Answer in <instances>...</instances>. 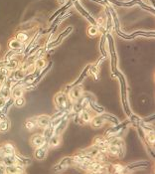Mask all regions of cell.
Returning a JSON list of instances; mask_svg holds the SVG:
<instances>
[{
    "mask_svg": "<svg viewBox=\"0 0 155 174\" xmlns=\"http://www.w3.org/2000/svg\"><path fill=\"white\" fill-rule=\"evenodd\" d=\"M26 76H27V74H26L25 69H20V70H18V71L15 72L14 79L15 80H22V79H24Z\"/></svg>",
    "mask_w": 155,
    "mask_h": 174,
    "instance_id": "obj_31",
    "label": "cell"
},
{
    "mask_svg": "<svg viewBox=\"0 0 155 174\" xmlns=\"http://www.w3.org/2000/svg\"><path fill=\"white\" fill-rule=\"evenodd\" d=\"M5 67H6V69H8V70H15L18 67V62L16 61V60H10V61H8L6 63Z\"/></svg>",
    "mask_w": 155,
    "mask_h": 174,
    "instance_id": "obj_33",
    "label": "cell"
},
{
    "mask_svg": "<svg viewBox=\"0 0 155 174\" xmlns=\"http://www.w3.org/2000/svg\"><path fill=\"white\" fill-rule=\"evenodd\" d=\"M47 152H48V143L46 142L43 146L36 148V151H35L36 159H38V160L45 159V157L47 156Z\"/></svg>",
    "mask_w": 155,
    "mask_h": 174,
    "instance_id": "obj_14",
    "label": "cell"
},
{
    "mask_svg": "<svg viewBox=\"0 0 155 174\" xmlns=\"http://www.w3.org/2000/svg\"><path fill=\"white\" fill-rule=\"evenodd\" d=\"M5 167L3 164H0V174H5Z\"/></svg>",
    "mask_w": 155,
    "mask_h": 174,
    "instance_id": "obj_41",
    "label": "cell"
},
{
    "mask_svg": "<svg viewBox=\"0 0 155 174\" xmlns=\"http://www.w3.org/2000/svg\"><path fill=\"white\" fill-rule=\"evenodd\" d=\"M34 66H35V68H36L37 70H42V69L45 68V66H46V61L43 59V58H38V59H36Z\"/></svg>",
    "mask_w": 155,
    "mask_h": 174,
    "instance_id": "obj_29",
    "label": "cell"
},
{
    "mask_svg": "<svg viewBox=\"0 0 155 174\" xmlns=\"http://www.w3.org/2000/svg\"><path fill=\"white\" fill-rule=\"evenodd\" d=\"M55 104H56V108L59 110H69L71 111V102L70 99H68L67 95L65 94L64 92L62 93H58V94L55 96L54 99Z\"/></svg>",
    "mask_w": 155,
    "mask_h": 174,
    "instance_id": "obj_1",
    "label": "cell"
},
{
    "mask_svg": "<svg viewBox=\"0 0 155 174\" xmlns=\"http://www.w3.org/2000/svg\"><path fill=\"white\" fill-rule=\"evenodd\" d=\"M0 113H1V110H0Z\"/></svg>",
    "mask_w": 155,
    "mask_h": 174,
    "instance_id": "obj_46",
    "label": "cell"
},
{
    "mask_svg": "<svg viewBox=\"0 0 155 174\" xmlns=\"http://www.w3.org/2000/svg\"><path fill=\"white\" fill-rule=\"evenodd\" d=\"M14 104H15L17 106H22L23 104H25V99H23L22 97H18V99H15Z\"/></svg>",
    "mask_w": 155,
    "mask_h": 174,
    "instance_id": "obj_37",
    "label": "cell"
},
{
    "mask_svg": "<svg viewBox=\"0 0 155 174\" xmlns=\"http://www.w3.org/2000/svg\"><path fill=\"white\" fill-rule=\"evenodd\" d=\"M11 95H12V97L14 99H18V97H21L23 96V89H22L21 86H17V87H15L14 89L12 90Z\"/></svg>",
    "mask_w": 155,
    "mask_h": 174,
    "instance_id": "obj_25",
    "label": "cell"
},
{
    "mask_svg": "<svg viewBox=\"0 0 155 174\" xmlns=\"http://www.w3.org/2000/svg\"><path fill=\"white\" fill-rule=\"evenodd\" d=\"M25 126H26V128L29 129V130H31V129L35 128V127L37 126L36 119H35V118H31V119L27 120L26 124H25Z\"/></svg>",
    "mask_w": 155,
    "mask_h": 174,
    "instance_id": "obj_32",
    "label": "cell"
},
{
    "mask_svg": "<svg viewBox=\"0 0 155 174\" xmlns=\"http://www.w3.org/2000/svg\"><path fill=\"white\" fill-rule=\"evenodd\" d=\"M94 159L98 162H101V163H106L107 160H108V154L106 153V151L99 150L98 154L94 157Z\"/></svg>",
    "mask_w": 155,
    "mask_h": 174,
    "instance_id": "obj_21",
    "label": "cell"
},
{
    "mask_svg": "<svg viewBox=\"0 0 155 174\" xmlns=\"http://www.w3.org/2000/svg\"><path fill=\"white\" fill-rule=\"evenodd\" d=\"M94 2H98V3L101 4V5H106V1L105 0H92Z\"/></svg>",
    "mask_w": 155,
    "mask_h": 174,
    "instance_id": "obj_42",
    "label": "cell"
},
{
    "mask_svg": "<svg viewBox=\"0 0 155 174\" xmlns=\"http://www.w3.org/2000/svg\"><path fill=\"white\" fill-rule=\"evenodd\" d=\"M45 130H44V133H43V135H44V137L46 138V140H49L50 139V137L52 135H54V128L53 127H51L50 125L48 127H46V128H44Z\"/></svg>",
    "mask_w": 155,
    "mask_h": 174,
    "instance_id": "obj_28",
    "label": "cell"
},
{
    "mask_svg": "<svg viewBox=\"0 0 155 174\" xmlns=\"http://www.w3.org/2000/svg\"><path fill=\"white\" fill-rule=\"evenodd\" d=\"M9 128V122L7 119L0 120V131H6Z\"/></svg>",
    "mask_w": 155,
    "mask_h": 174,
    "instance_id": "obj_34",
    "label": "cell"
},
{
    "mask_svg": "<svg viewBox=\"0 0 155 174\" xmlns=\"http://www.w3.org/2000/svg\"><path fill=\"white\" fill-rule=\"evenodd\" d=\"M6 104V99L0 96V108H3Z\"/></svg>",
    "mask_w": 155,
    "mask_h": 174,
    "instance_id": "obj_39",
    "label": "cell"
},
{
    "mask_svg": "<svg viewBox=\"0 0 155 174\" xmlns=\"http://www.w3.org/2000/svg\"><path fill=\"white\" fill-rule=\"evenodd\" d=\"M115 31H116V33L118 36L122 37L123 39H133L135 38L136 36H147V37H152L154 36V31L153 32H143V31H137V32H134L133 34L131 35H126L124 33H122V32L119 31V28H117V29H115Z\"/></svg>",
    "mask_w": 155,
    "mask_h": 174,
    "instance_id": "obj_7",
    "label": "cell"
},
{
    "mask_svg": "<svg viewBox=\"0 0 155 174\" xmlns=\"http://www.w3.org/2000/svg\"><path fill=\"white\" fill-rule=\"evenodd\" d=\"M60 3H64V0H59Z\"/></svg>",
    "mask_w": 155,
    "mask_h": 174,
    "instance_id": "obj_44",
    "label": "cell"
},
{
    "mask_svg": "<svg viewBox=\"0 0 155 174\" xmlns=\"http://www.w3.org/2000/svg\"><path fill=\"white\" fill-rule=\"evenodd\" d=\"M36 122H37V126L41 127V128H46L50 125V117L48 115H40V117H36Z\"/></svg>",
    "mask_w": 155,
    "mask_h": 174,
    "instance_id": "obj_16",
    "label": "cell"
},
{
    "mask_svg": "<svg viewBox=\"0 0 155 174\" xmlns=\"http://www.w3.org/2000/svg\"><path fill=\"white\" fill-rule=\"evenodd\" d=\"M101 60H99L98 64H96V65H94V66L90 67L91 74L94 77V79H96V80H98L99 75V63H101Z\"/></svg>",
    "mask_w": 155,
    "mask_h": 174,
    "instance_id": "obj_24",
    "label": "cell"
},
{
    "mask_svg": "<svg viewBox=\"0 0 155 174\" xmlns=\"http://www.w3.org/2000/svg\"><path fill=\"white\" fill-rule=\"evenodd\" d=\"M79 117V124H87V122H91V120L92 119L94 115L90 110H87V108L83 110L81 113H77Z\"/></svg>",
    "mask_w": 155,
    "mask_h": 174,
    "instance_id": "obj_8",
    "label": "cell"
},
{
    "mask_svg": "<svg viewBox=\"0 0 155 174\" xmlns=\"http://www.w3.org/2000/svg\"><path fill=\"white\" fill-rule=\"evenodd\" d=\"M101 117L105 118V122H112V124H119L116 117H114L113 115H108V113H103V115H101Z\"/></svg>",
    "mask_w": 155,
    "mask_h": 174,
    "instance_id": "obj_30",
    "label": "cell"
},
{
    "mask_svg": "<svg viewBox=\"0 0 155 174\" xmlns=\"http://www.w3.org/2000/svg\"><path fill=\"white\" fill-rule=\"evenodd\" d=\"M105 124V119L101 115H99V117H94L91 120V125L94 128H99Z\"/></svg>",
    "mask_w": 155,
    "mask_h": 174,
    "instance_id": "obj_20",
    "label": "cell"
},
{
    "mask_svg": "<svg viewBox=\"0 0 155 174\" xmlns=\"http://www.w3.org/2000/svg\"><path fill=\"white\" fill-rule=\"evenodd\" d=\"M61 142H62L61 135H56V134L51 136L49 140L47 141L48 146H50V147H52V148L58 147V146L61 144Z\"/></svg>",
    "mask_w": 155,
    "mask_h": 174,
    "instance_id": "obj_19",
    "label": "cell"
},
{
    "mask_svg": "<svg viewBox=\"0 0 155 174\" xmlns=\"http://www.w3.org/2000/svg\"><path fill=\"white\" fill-rule=\"evenodd\" d=\"M98 33H99V27L92 25L91 27L87 28V34L90 36H96V35H98Z\"/></svg>",
    "mask_w": 155,
    "mask_h": 174,
    "instance_id": "obj_35",
    "label": "cell"
},
{
    "mask_svg": "<svg viewBox=\"0 0 155 174\" xmlns=\"http://www.w3.org/2000/svg\"><path fill=\"white\" fill-rule=\"evenodd\" d=\"M20 174H24V173H23V172H22V173H20Z\"/></svg>",
    "mask_w": 155,
    "mask_h": 174,
    "instance_id": "obj_45",
    "label": "cell"
},
{
    "mask_svg": "<svg viewBox=\"0 0 155 174\" xmlns=\"http://www.w3.org/2000/svg\"><path fill=\"white\" fill-rule=\"evenodd\" d=\"M6 78H7V76L4 75V74H2L1 72H0V85L5 82V81H6Z\"/></svg>",
    "mask_w": 155,
    "mask_h": 174,
    "instance_id": "obj_40",
    "label": "cell"
},
{
    "mask_svg": "<svg viewBox=\"0 0 155 174\" xmlns=\"http://www.w3.org/2000/svg\"><path fill=\"white\" fill-rule=\"evenodd\" d=\"M73 165V160H72V156H68V157H65L57 164V165L54 166V171L55 172H59V171H62L64 169H66L68 166Z\"/></svg>",
    "mask_w": 155,
    "mask_h": 174,
    "instance_id": "obj_9",
    "label": "cell"
},
{
    "mask_svg": "<svg viewBox=\"0 0 155 174\" xmlns=\"http://www.w3.org/2000/svg\"><path fill=\"white\" fill-rule=\"evenodd\" d=\"M51 67H52V62H50L49 64H48V66L46 67V68H44V70L42 72H41L40 74H39L38 76H37V78H35V81H33V82H32V84H33L34 86H36V84L39 82V81L41 80V79L43 78V76L44 75H46V74L48 73V71H49V70L51 69Z\"/></svg>",
    "mask_w": 155,
    "mask_h": 174,
    "instance_id": "obj_22",
    "label": "cell"
},
{
    "mask_svg": "<svg viewBox=\"0 0 155 174\" xmlns=\"http://www.w3.org/2000/svg\"><path fill=\"white\" fill-rule=\"evenodd\" d=\"M108 144H110V142H108L107 137L103 135L96 136L94 138V141H92V145L96 146L99 150H103V151H106V148H107Z\"/></svg>",
    "mask_w": 155,
    "mask_h": 174,
    "instance_id": "obj_6",
    "label": "cell"
},
{
    "mask_svg": "<svg viewBox=\"0 0 155 174\" xmlns=\"http://www.w3.org/2000/svg\"><path fill=\"white\" fill-rule=\"evenodd\" d=\"M99 149L96 146H94V145H92L91 147H87V148H85V149H83V150H81V153L82 154H84V155H87V156H89V157H92V158H94V156H96V154L99 153Z\"/></svg>",
    "mask_w": 155,
    "mask_h": 174,
    "instance_id": "obj_17",
    "label": "cell"
},
{
    "mask_svg": "<svg viewBox=\"0 0 155 174\" xmlns=\"http://www.w3.org/2000/svg\"><path fill=\"white\" fill-rule=\"evenodd\" d=\"M116 78L119 79L120 81V85H121V97H122V104H123L124 106V110H125L126 115H130L131 113L128 108V104H127V99H126V85H125V80H124V77L121 75L120 73L116 74Z\"/></svg>",
    "mask_w": 155,
    "mask_h": 174,
    "instance_id": "obj_3",
    "label": "cell"
},
{
    "mask_svg": "<svg viewBox=\"0 0 155 174\" xmlns=\"http://www.w3.org/2000/svg\"><path fill=\"white\" fill-rule=\"evenodd\" d=\"M129 124V122H124L122 124H115V126L110 127L106 130L105 136V137H112V136H119V133L126 127V125Z\"/></svg>",
    "mask_w": 155,
    "mask_h": 174,
    "instance_id": "obj_4",
    "label": "cell"
},
{
    "mask_svg": "<svg viewBox=\"0 0 155 174\" xmlns=\"http://www.w3.org/2000/svg\"><path fill=\"white\" fill-rule=\"evenodd\" d=\"M149 166V162L147 161H138V162H133L131 164H128L126 167V169L131 173V171L134 170V169H137V168H143V167H147Z\"/></svg>",
    "mask_w": 155,
    "mask_h": 174,
    "instance_id": "obj_18",
    "label": "cell"
},
{
    "mask_svg": "<svg viewBox=\"0 0 155 174\" xmlns=\"http://www.w3.org/2000/svg\"><path fill=\"white\" fill-rule=\"evenodd\" d=\"M15 148L11 143H5L0 147V157L6 156V155H14Z\"/></svg>",
    "mask_w": 155,
    "mask_h": 174,
    "instance_id": "obj_13",
    "label": "cell"
},
{
    "mask_svg": "<svg viewBox=\"0 0 155 174\" xmlns=\"http://www.w3.org/2000/svg\"><path fill=\"white\" fill-rule=\"evenodd\" d=\"M87 174H101V173H99V172H94V171H87Z\"/></svg>",
    "mask_w": 155,
    "mask_h": 174,
    "instance_id": "obj_43",
    "label": "cell"
},
{
    "mask_svg": "<svg viewBox=\"0 0 155 174\" xmlns=\"http://www.w3.org/2000/svg\"><path fill=\"white\" fill-rule=\"evenodd\" d=\"M72 30H73V27H68V28H67V29L65 30V31H63L61 34L59 35V36H58V38L56 39V40L53 41V42H51V43L49 44V45L47 46V49H52V48L56 47L57 45H59V44L61 43V41L63 40V39L67 36V35H68L69 33H70V32L72 31Z\"/></svg>",
    "mask_w": 155,
    "mask_h": 174,
    "instance_id": "obj_11",
    "label": "cell"
},
{
    "mask_svg": "<svg viewBox=\"0 0 155 174\" xmlns=\"http://www.w3.org/2000/svg\"><path fill=\"white\" fill-rule=\"evenodd\" d=\"M69 97L68 99H70V102H74L75 103L78 99H80L81 97L84 95V90H83L82 86H75L72 89H70V90L68 92Z\"/></svg>",
    "mask_w": 155,
    "mask_h": 174,
    "instance_id": "obj_5",
    "label": "cell"
},
{
    "mask_svg": "<svg viewBox=\"0 0 155 174\" xmlns=\"http://www.w3.org/2000/svg\"><path fill=\"white\" fill-rule=\"evenodd\" d=\"M15 158H16V162L17 164H20V165H25V164H29L31 162V159L29 158H24V157L20 156V155L15 154Z\"/></svg>",
    "mask_w": 155,
    "mask_h": 174,
    "instance_id": "obj_27",
    "label": "cell"
},
{
    "mask_svg": "<svg viewBox=\"0 0 155 174\" xmlns=\"http://www.w3.org/2000/svg\"><path fill=\"white\" fill-rule=\"evenodd\" d=\"M105 1L110 2V3L114 4V5H117V6H124V7H130V6L135 5V4H138V5H140L143 9H145V10H148V11H150V12L154 13V8L147 6L146 4L143 3V2L141 1V0H132V1H130V2H119V1H116V0H105Z\"/></svg>",
    "mask_w": 155,
    "mask_h": 174,
    "instance_id": "obj_2",
    "label": "cell"
},
{
    "mask_svg": "<svg viewBox=\"0 0 155 174\" xmlns=\"http://www.w3.org/2000/svg\"><path fill=\"white\" fill-rule=\"evenodd\" d=\"M9 48L12 49V50H20L22 48V43L18 41L17 39L11 40L9 42Z\"/></svg>",
    "mask_w": 155,
    "mask_h": 174,
    "instance_id": "obj_26",
    "label": "cell"
},
{
    "mask_svg": "<svg viewBox=\"0 0 155 174\" xmlns=\"http://www.w3.org/2000/svg\"><path fill=\"white\" fill-rule=\"evenodd\" d=\"M89 106H91L92 110L94 111H96V113H105V108H103V106H98V104H96V102H94V99H91V102H90V104H89Z\"/></svg>",
    "mask_w": 155,
    "mask_h": 174,
    "instance_id": "obj_23",
    "label": "cell"
},
{
    "mask_svg": "<svg viewBox=\"0 0 155 174\" xmlns=\"http://www.w3.org/2000/svg\"><path fill=\"white\" fill-rule=\"evenodd\" d=\"M23 171H24L23 166L17 163L5 167V174H20L22 173Z\"/></svg>",
    "mask_w": 155,
    "mask_h": 174,
    "instance_id": "obj_15",
    "label": "cell"
},
{
    "mask_svg": "<svg viewBox=\"0 0 155 174\" xmlns=\"http://www.w3.org/2000/svg\"><path fill=\"white\" fill-rule=\"evenodd\" d=\"M152 122H154V115H150L149 117L144 118V119H141V122H143V124H151Z\"/></svg>",
    "mask_w": 155,
    "mask_h": 174,
    "instance_id": "obj_38",
    "label": "cell"
},
{
    "mask_svg": "<svg viewBox=\"0 0 155 174\" xmlns=\"http://www.w3.org/2000/svg\"><path fill=\"white\" fill-rule=\"evenodd\" d=\"M46 142H47V140H46V138L44 137V135H42V134H35V135H33L31 137V144L36 148L43 146Z\"/></svg>",
    "mask_w": 155,
    "mask_h": 174,
    "instance_id": "obj_12",
    "label": "cell"
},
{
    "mask_svg": "<svg viewBox=\"0 0 155 174\" xmlns=\"http://www.w3.org/2000/svg\"><path fill=\"white\" fill-rule=\"evenodd\" d=\"M28 35H27L26 33H24V32H20V33L17 34V40L19 42H21V43H24V42H26L27 40H28Z\"/></svg>",
    "mask_w": 155,
    "mask_h": 174,
    "instance_id": "obj_36",
    "label": "cell"
},
{
    "mask_svg": "<svg viewBox=\"0 0 155 174\" xmlns=\"http://www.w3.org/2000/svg\"><path fill=\"white\" fill-rule=\"evenodd\" d=\"M74 4H75V7H76V8H77V10L79 11V12H80L81 14H82V15H84L85 17L87 18V19L89 20L90 22H91V24H92V25H94V26H96V27H98V24H96V20L94 19V18L92 17V15H90V14L87 13L84 8H83L82 5H81V4L78 2V0H76V1L74 2Z\"/></svg>",
    "mask_w": 155,
    "mask_h": 174,
    "instance_id": "obj_10",
    "label": "cell"
}]
</instances>
